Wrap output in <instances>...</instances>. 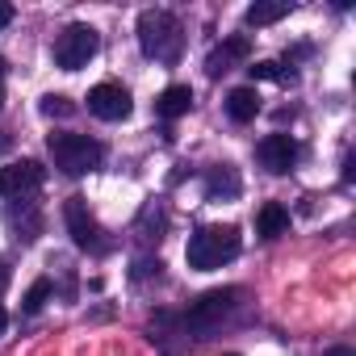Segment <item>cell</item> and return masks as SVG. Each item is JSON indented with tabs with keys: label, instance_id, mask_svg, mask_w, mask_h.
<instances>
[{
	"label": "cell",
	"instance_id": "1",
	"mask_svg": "<svg viewBox=\"0 0 356 356\" xmlns=\"http://www.w3.org/2000/svg\"><path fill=\"white\" fill-rule=\"evenodd\" d=\"M138 47L155 63H176L181 47H185V30L168 9H147V13H138Z\"/></svg>",
	"mask_w": 356,
	"mask_h": 356
},
{
	"label": "cell",
	"instance_id": "2",
	"mask_svg": "<svg viewBox=\"0 0 356 356\" xmlns=\"http://www.w3.org/2000/svg\"><path fill=\"white\" fill-rule=\"evenodd\" d=\"M235 256H239V231L235 227H202V231L189 235V248H185V260L197 273L222 268Z\"/></svg>",
	"mask_w": 356,
	"mask_h": 356
},
{
	"label": "cell",
	"instance_id": "3",
	"mask_svg": "<svg viewBox=\"0 0 356 356\" xmlns=\"http://www.w3.org/2000/svg\"><path fill=\"white\" fill-rule=\"evenodd\" d=\"M47 151H51L55 168L67 172V176H84V172L101 168V159H105V147H101L97 138H88V134H67V130H55V134L47 138Z\"/></svg>",
	"mask_w": 356,
	"mask_h": 356
},
{
	"label": "cell",
	"instance_id": "4",
	"mask_svg": "<svg viewBox=\"0 0 356 356\" xmlns=\"http://www.w3.org/2000/svg\"><path fill=\"white\" fill-rule=\"evenodd\" d=\"M101 51V34L92 30V26H84V22H76V26H67L59 38H55V63L63 67V72H80V67H88V59Z\"/></svg>",
	"mask_w": 356,
	"mask_h": 356
},
{
	"label": "cell",
	"instance_id": "5",
	"mask_svg": "<svg viewBox=\"0 0 356 356\" xmlns=\"http://www.w3.org/2000/svg\"><path fill=\"white\" fill-rule=\"evenodd\" d=\"M235 302H239V289H210V293H202V298L185 310V327L197 331V339H206V331H214V327L235 310Z\"/></svg>",
	"mask_w": 356,
	"mask_h": 356
},
{
	"label": "cell",
	"instance_id": "6",
	"mask_svg": "<svg viewBox=\"0 0 356 356\" xmlns=\"http://www.w3.org/2000/svg\"><path fill=\"white\" fill-rule=\"evenodd\" d=\"M63 218H67V231H72L76 248H84V252H101V248H105V239H101V222L88 214V202H84V197H67Z\"/></svg>",
	"mask_w": 356,
	"mask_h": 356
},
{
	"label": "cell",
	"instance_id": "7",
	"mask_svg": "<svg viewBox=\"0 0 356 356\" xmlns=\"http://www.w3.org/2000/svg\"><path fill=\"white\" fill-rule=\"evenodd\" d=\"M42 181H47V168L38 159H17L9 168H0V197L34 193V189H42Z\"/></svg>",
	"mask_w": 356,
	"mask_h": 356
},
{
	"label": "cell",
	"instance_id": "8",
	"mask_svg": "<svg viewBox=\"0 0 356 356\" xmlns=\"http://www.w3.org/2000/svg\"><path fill=\"white\" fill-rule=\"evenodd\" d=\"M256 155H260V163H264V172H273V176H285L293 163H298V143H293V134H264L260 138V147H256Z\"/></svg>",
	"mask_w": 356,
	"mask_h": 356
},
{
	"label": "cell",
	"instance_id": "9",
	"mask_svg": "<svg viewBox=\"0 0 356 356\" xmlns=\"http://www.w3.org/2000/svg\"><path fill=\"white\" fill-rule=\"evenodd\" d=\"M88 109L97 113V118H105V122H122V118H130V92L122 88V84H97L92 92H88Z\"/></svg>",
	"mask_w": 356,
	"mask_h": 356
},
{
	"label": "cell",
	"instance_id": "10",
	"mask_svg": "<svg viewBox=\"0 0 356 356\" xmlns=\"http://www.w3.org/2000/svg\"><path fill=\"white\" fill-rule=\"evenodd\" d=\"M248 55H252V42H248L243 34H235V38H227L222 47H214V51H210L206 72H210V76H222V72H231L235 63H243Z\"/></svg>",
	"mask_w": 356,
	"mask_h": 356
},
{
	"label": "cell",
	"instance_id": "11",
	"mask_svg": "<svg viewBox=\"0 0 356 356\" xmlns=\"http://www.w3.org/2000/svg\"><path fill=\"white\" fill-rule=\"evenodd\" d=\"M189 105H193V88H189V84H168V88L155 97V113H159L163 122L185 118V113H189Z\"/></svg>",
	"mask_w": 356,
	"mask_h": 356
},
{
	"label": "cell",
	"instance_id": "12",
	"mask_svg": "<svg viewBox=\"0 0 356 356\" xmlns=\"http://www.w3.org/2000/svg\"><path fill=\"white\" fill-rule=\"evenodd\" d=\"M256 231H260L264 239H281V235L289 231V210H285L281 202H264L260 214H256Z\"/></svg>",
	"mask_w": 356,
	"mask_h": 356
},
{
	"label": "cell",
	"instance_id": "13",
	"mask_svg": "<svg viewBox=\"0 0 356 356\" xmlns=\"http://www.w3.org/2000/svg\"><path fill=\"white\" fill-rule=\"evenodd\" d=\"M281 17H289V0H256V5H248V13H243V22H248L252 30L277 26Z\"/></svg>",
	"mask_w": 356,
	"mask_h": 356
},
{
	"label": "cell",
	"instance_id": "14",
	"mask_svg": "<svg viewBox=\"0 0 356 356\" xmlns=\"http://www.w3.org/2000/svg\"><path fill=\"white\" fill-rule=\"evenodd\" d=\"M227 113H231V122H252L256 113H260V92L256 88H231L227 92Z\"/></svg>",
	"mask_w": 356,
	"mask_h": 356
},
{
	"label": "cell",
	"instance_id": "15",
	"mask_svg": "<svg viewBox=\"0 0 356 356\" xmlns=\"http://www.w3.org/2000/svg\"><path fill=\"white\" fill-rule=\"evenodd\" d=\"M206 193H210V197H235V193H239L235 168H214V172L206 176Z\"/></svg>",
	"mask_w": 356,
	"mask_h": 356
},
{
	"label": "cell",
	"instance_id": "16",
	"mask_svg": "<svg viewBox=\"0 0 356 356\" xmlns=\"http://www.w3.org/2000/svg\"><path fill=\"white\" fill-rule=\"evenodd\" d=\"M51 289H55V285H51L47 277H42V281H34V285L26 289V298H22V310H26V314H38V310L51 302Z\"/></svg>",
	"mask_w": 356,
	"mask_h": 356
},
{
	"label": "cell",
	"instance_id": "17",
	"mask_svg": "<svg viewBox=\"0 0 356 356\" xmlns=\"http://www.w3.org/2000/svg\"><path fill=\"white\" fill-rule=\"evenodd\" d=\"M248 72H252V80H277V84H293V80H298L293 72H281V63H273V59H260V63H252Z\"/></svg>",
	"mask_w": 356,
	"mask_h": 356
},
{
	"label": "cell",
	"instance_id": "18",
	"mask_svg": "<svg viewBox=\"0 0 356 356\" xmlns=\"http://www.w3.org/2000/svg\"><path fill=\"white\" fill-rule=\"evenodd\" d=\"M42 113H47V118H72V113H76V105H72L67 97H55V92H51V97L42 101Z\"/></svg>",
	"mask_w": 356,
	"mask_h": 356
},
{
	"label": "cell",
	"instance_id": "19",
	"mask_svg": "<svg viewBox=\"0 0 356 356\" xmlns=\"http://www.w3.org/2000/svg\"><path fill=\"white\" fill-rule=\"evenodd\" d=\"M13 22V5H9V0H0V30H5Z\"/></svg>",
	"mask_w": 356,
	"mask_h": 356
},
{
	"label": "cell",
	"instance_id": "20",
	"mask_svg": "<svg viewBox=\"0 0 356 356\" xmlns=\"http://www.w3.org/2000/svg\"><path fill=\"white\" fill-rule=\"evenodd\" d=\"M9 277H13V268H9V260H0V293L9 289Z\"/></svg>",
	"mask_w": 356,
	"mask_h": 356
},
{
	"label": "cell",
	"instance_id": "21",
	"mask_svg": "<svg viewBox=\"0 0 356 356\" xmlns=\"http://www.w3.org/2000/svg\"><path fill=\"white\" fill-rule=\"evenodd\" d=\"M327 356H356V352H352V348H331Z\"/></svg>",
	"mask_w": 356,
	"mask_h": 356
},
{
	"label": "cell",
	"instance_id": "22",
	"mask_svg": "<svg viewBox=\"0 0 356 356\" xmlns=\"http://www.w3.org/2000/svg\"><path fill=\"white\" fill-rule=\"evenodd\" d=\"M5 327H9V314H5V306H0V335H5Z\"/></svg>",
	"mask_w": 356,
	"mask_h": 356
},
{
	"label": "cell",
	"instance_id": "23",
	"mask_svg": "<svg viewBox=\"0 0 356 356\" xmlns=\"http://www.w3.org/2000/svg\"><path fill=\"white\" fill-rule=\"evenodd\" d=\"M0 105H5V84H0Z\"/></svg>",
	"mask_w": 356,
	"mask_h": 356
},
{
	"label": "cell",
	"instance_id": "24",
	"mask_svg": "<svg viewBox=\"0 0 356 356\" xmlns=\"http://www.w3.org/2000/svg\"><path fill=\"white\" fill-rule=\"evenodd\" d=\"M0 76H5V59H0Z\"/></svg>",
	"mask_w": 356,
	"mask_h": 356
},
{
	"label": "cell",
	"instance_id": "25",
	"mask_svg": "<svg viewBox=\"0 0 356 356\" xmlns=\"http://www.w3.org/2000/svg\"><path fill=\"white\" fill-rule=\"evenodd\" d=\"M0 147H5V138H0Z\"/></svg>",
	"mask_w": 356,
	"mask_h": 356
}]
</instances>
